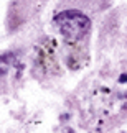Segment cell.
<instances>
[{"label": "cell", "mask_w": 127, "mask_h": 133, "mask_svg": "<svg viewBox=\"0 0 127 133\" xmlns=\"http://www.w3.org/2000/svg\"><path fill=\"white\" fill-rule=\"evenodd\" d=\"M53 26L63 35L66 41H79L91 30V20L79 10H64L55 15Z\"/></svg>", "instance_id": "obj_1"}, {"label": "cell", "mask_w": 127, "mask_h": 133, "mask_svg": "<svg viewBox=\"0 0 127 133\" xmlns=\"http://www.w3.org/2000/svg\"><path fill=\"white\" fill-rule=\"evenodd\" d=\"M79 41H68V53H66V64L69 69H79L81 66L88 61V53H86V46L81 48Z\"/></svg>", "instance_id": "obj_2"}, {"label": "cell", "mask_w": 127, "mask_h": 133, "mask_svg": "<svg viewBox=\"0 0 127 133\" xmlns=\"http://www.w3.org/2000/svg\"><path fill=\"white\" fill-rule=\"evenodd\" d=\"M40 66H43L45 69H50L53 72V71H56L58 68V61L55 58V48H53V43L51 41H46V44L41 48L40 51Z\"/></svg>", "instance_id": "obj_3"}, {"label": "cell", "mask_w": 127, "mask_h": 133, "mask_svg": "<svg viewBox=\"0 0 127 133\" xmlns=\"http://www.w3.org/2000/svg\"><path fill=\"white\" fill-rule=\"evenodd\" d=\"M119 82H127V74H120V77H119Z\"/></svg>", "instance_id": "obj_4"}]
</instances>
